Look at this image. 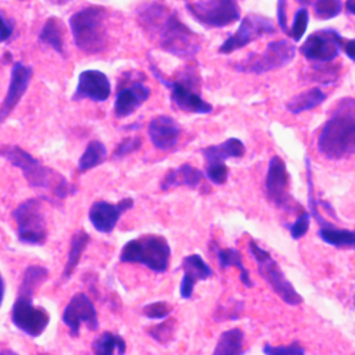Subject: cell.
<instances>
[{
  "label": "cell",
  "mask_w": 355,
  "mask_h": 355,
  "mask_svg": "<svg viewBox=\"0 0 355 355\" xmlns=\"http://www.w3.org/2000/svg\"><path fill=\"white\" fill-rule=\"evenodd\" d=\"M0 155L22 171L31 187L49 190L57 200H64L71 193L69 184L62 175L43 165L19 146H1Z\"/></svg>",
  "instance_id": "cell-3"
},
{
  "label": "cell",
  "mask_w": 355,
  "mask_h": 355,
  "mask_svg": "<svg viewBox=\"0 0 355 355\" xmlns=\"http://www.w3.org/2000/svg\"><path fill=\"white\" fill-rule=\"evenodd\" d=\"M295 44L288 39H277L269 42L266 49L258 53H250L245 58L233 64V68L243 73L262 75L288 65L295 57Z\"/></svg>",
  "instance_id": "cell-8"
},
{
  "label": "cell",
  "mask_w": 355,
  "mask_h": 355,
  "mask_svg": "<svg viewBox=\"0 0 355 355\" xmlns=\"http://www.w3.org/2000/svg\"><path fill=\"white\" fill-rule=\"evenodd\" d=\"M323 64L327 62H313L312 64V69H313V80H318L322 85H330L333 83L337 76H338V69L333 68L330 65V68H326Z\"/></svg>",
  "instance_id": "cell-39"
},
{
  "label": "cell",
  "mask_w": 355,
  "mask_h": 355,
  "mask_svg": "<svg viewBox=\"0 0 355 355\" xmlns=\"http://www.w3.org/2000/svg\"><path fill=\"white\" fill-rule=\"evenodd\" d=\"M175 331V320L166 319L165 322H161L159 324H155L148 329V334L159 344H166L172 340Z\"/></svg>",
  "instance_id": "cell-35"
},
{
  "label": "cell",
  "mask_w": 355,
  "mask_h": 355,
  "mask_svg": "<svg viewBox=\"0 0 355 355\" xmlns=\"http://www.w3.org/2000/svg\"><path fill=\"white\" fill-rule=\"evenodd\" d=\"M171 306L164 302V301H157V302H151L146 306H143L141 309V313L147 318V319H157V320H161V319H165L169 313H171Z\"/></svg>",
  "instance_id": "cell-40"
},
{
  "label": "cell",
  "mask_w": 355,
  "mask_h": 355,
  "mask_svg": "<svg viewBox=\"0 0 355 355\" xmlns=\"http://www.w3.org/2000/svg\"><path fill=\"white\" fill-rule=\"evenodd\" d=\"M14 19L4 15V12L0 10V43L7 42L14 32Z\"/></svg>",
  "instance_id": "cell-41"
},
{
  "label": "cell",
  "mask_w": 355,
  "mask_h": 355,
  "mask_svg": "<svg viewBox=\"0 0 355 355\" xmlns=\"http://www.w3.org/2000/svg\"><path fill=\"white\" fill-rule=\"evenodd\" d=\"M141 146V139L139 136H129L125 137L123 140L119 141V144L116 146V148L112 153V159H121L132 153H135L136 150H139Z\"/></svg>",
  "instance_id": "cell-38"
},
{
  "label": "cell",
  "mask_w": 355,
  "mask_h": 355,
  "mask_svg": "<svg viewBox=\"0 0 355 355\" xmlns=\"http://www.w3.org/2000/svg\"><path fill=\"white\" fill-rule=\"evenodd\" d=\"M150 68L157 78L158 82H161L168 90L171 101L182 111L191 112V114H211L212 105L205 101L197 86V76L191 69H187L183 72V75L178 79H166L158 69L157 65L150 61Z\"/></svg>",
  "instance_id": "cell-6"
},
{
  "label": "cell",
  "mask_w": 355,
  "mask_h": 355,
  "mask_svg": "<svg viewBox=\"0 0 355 355\" xmlns=\"http://www.w3.org/2000/svg\"><path fill=\"white\" fill-rule=\"evenodd\" d=\"M354 305H355V295H354Z\"/></svg>",
  "instance_id": "cell-48"
},
{
  "label": "cell",
  "mask_w": 355,
  "mask_h": 355,
  "mask_svg": "<svg viewBox=\"0 0 355 355\" xmlns=\"http://www.w3.org/2000/svg\"><path fill=\"white\" fill-rule=\"evenodd\" d=\"M33 294L18 291L11 309L12 324L29 337H39L47 327L50 316L43 306L32 304Z\"/></svg>",
  "instance_id": "cell-13"
},
{
  "label": "cell",
  "mask_w": 355,
  "mask_h": 355,
  "mask_svg": "<svg viewBox=\"0 0 355 355\" xmlns=\"http://www.w3.org/2000/svg\"><path fill=\"white\" fill-rule=\"evenodd\" d=\"M326 98H327V94L320 87H312L291 97L284 107L290 114L298 115L319 107L326 101Z\"/></svg>",
  "instance_id": "cell-24"
},
{
  "label": "cell",
  "mask_w": 355,
  "mask_h": 355,
  "mask_svg": "<svg viewBox=\"0 0 355 355\" xmlns=\"http://www.w3.org/2000/svg\"><path fill=\"white\" fill-rule=\"evenodd\" d=\"M39 42L47 47H51L60 55H65L62 22L55 17L47 18L39 32Z\"/></svg>",
  "instance_id": "cell-25"
},
{
  "label": "cell",
  "mask_w": 355,
  "mask_h": 355,
  "mask_svg": "<svg viewBox=\"0 0 355 355\" xmlns=\"http://www.w3.org/2000/svg\"><path fill=\"white\" fill-rule=\"evenodd\" d=\"M244 333L239 327L229 329L223 331L216 343L214 349L215 355H240L243 354Z\"/></svg>",
  "instance_id": "cell-29"
},
{
  "label": "cell",
  "mask_w": 355,
  "mask_h": 355,
  "mask_svg": "<svg viewBox=\"0 0 355 355\" xmlns=\"http://www.w3.org/2000/svg\"><path fill=\"white\" fill-rule=\"evenodd\" d=\"M47 277H49L47 268H44L42 265H29L25 268V270L22 273V279H21L18 291L35 295L36 290L47 280Z\"/></svg>",
  "instance_id": "cell-32"
},
{
  "label": "cell",
  "mask_w": 355,
  "mask_h": 355,
  "mask_svg": "<svg viewBox=\"0 0 355 355\" xmlns=\"http://www.w3.org/2000/svg\"><path fill=\"white\" fill-rule=\"evenodd\" d=\"M287 0H277L276 3V17L279 28L287 35L288 33V22H287Z\"/></svg>",
  "instance_id": "cell-42"
},
{
  "label": "cell",
  "mask_w": 355,
  "mask_h": 355,
  "mask_svg": "<svg viewBox=\"0 0 355 355\" xmlns=\"http://www.w3.org/2000/svg\"><path fill=\"white\" fill-rule=\"evenodd\" d=\"M50 3H53V4H57V6H62V4H67V3H69L71 0H49Z\"/></svg>",
  "instance_id": "cell-46"
},
{
  "label": "cell",
  "mask_w": 355,
  "mask_h": 355,
  "mask_svg": "<svg viewBox=\"0 0 355 355\" xmlns=\"http://www.w3.org/2000/svg\"><path fill=\"white\" fill-rule=\"evenodd\" d=\"M150 97V89L140 80H135L126 86H122L114 101V114L118 118L132 115L147 98Z\"/></svg>",
  "instance_id": "cell-22"
},
{
  "label": "cell",
  "mask_w": 355,
  "mask_h": 355,
  "mask_svg": "<svg viewBox=\"0 0 355 355\" xmlns=\"http://www.w3.org/2000/svg\"><path fill=\"white\" fill-rule=\"evenodd\" d=\"M311 3L319 19H331L343 11V0H312Z\"/></svg>",
  "instance_id": "cell-33"
},
{
  "label": "cell",
  "mask_w": 355,
  "mask_h": 355,
  "mask_svg": "<svg viewBox=\"0 0 355 355\" xmlns=\"http://www.w3.org/2000/svg\"><path fill=\"white\" fill-rule=\"evenodd\" d=\"M248 251L257 262L259 276L269 284L272 291L280 297V300L288 305H300L304 300L302 295L295 290L293 283L286 277L277 261L270 255L269 251L262 248L257 241H248Z\"/></svg>",
  "instance_id": "cell-7"
},
{
  "label": "cell",
  "mask_w": 355,
  "mask_h": 355,
  "mask_svg": "<svg viewBox=\"0 0 355 355\" xmlns=\"http://www.w3.org/2000/svg\"><path fill=\"white\" fill-rule=\"evenodd\" d=\"M182 129L179 123L168 115H157L148 123V136L153 146L161 151L173 150L178 146Z\"/></svg>",
  "instance_id": "cell-20"
},
{
  "label": "cell",
  "mask_w": 355,
  "mask_h": 355,
  "mask_svg": "<svg viewBox=\"0 0 355 355\" xmlns=\"http://www.w3.org/2000/svg\"><path fill=\"white\" fill-rule=\"evenodd\" d=\"M107 158V148L105 146L98 140H92L86 146V150L80 155L78 161V169L79 172H87L100 164H103Z\"/></svg>",
  "instance_id": "cell-30"
},
{
  "label": "cell",
  "mask_w": 355,
  "mask_h": 355,
  "mask_svg": "<svg viewBox=\"0 0 355 355\" xmlns=\"http://www.w3.org/2000/svg\"><path fill=\"white\" fill-rule=\"evenodd\" d=\"M32 78V67L26 65L21 61L14 62L11 68V76H10V85L7 89V94L0 105V126L8 115L14 111V108L18 105L19 100L28 90V86L31 83Z\"/></svg>",
  "instance_id": "cell-18"
},
{
  "label": "cell",
  "mask_w": 355,
  "mask_h": 355,
  "mask_svg": "<svg viewBox=\"0 0 355 355\" xmlns=\"http://www.w3.org/2000/svg\"><path fill=\"white\" fill-rule=\"evenodd\" d=\"M89 241H90V236L83 229H79L72 234L71 247H69V252H68V257H67V263H65V268H64V272H62L64 279H69L72 276V273H73L75 268L78 266V263L80 261V257H82L83 251L86 250Z\"/></svg>",
  "instance_id": "cell-28"
},
{
  "label": "cell",
  "mask_w": 355,
  "mask_h": 355,
  "mask_svg": "<svg viewBox=\"0 0 355 355\" xmlns=\"http://www.w3.org/2000/svg\"><path fill=\"white\" fill-rule=\"evenodd\" d=\"M343 36L333 28L311 33L300 47V53L311 62H331L341 51Z\"/></svg>",
  "instance_id": "cell-15"
},
{
  "label": "cell",
  "mask_w": 355,
  "mask_h": 355,
  "mask_svg": "<svg viewBox=\"0 0 355 355\" xmlns=\"http://www.w3.org/2000/svg\"><path fill=\"white\" fill-rule=\"evenodd\" d=\"M308 21H309V12L306 10V7H300L293 18V24L288 28V33L287 36H290L293 39V42H300L304 36V33L306 32L308 28Z\"/></svg>",
  "instance_id": "cell-34"
},
{
  "label": "cell",
  "mask_w": 355,
  "mask_h": 355,
  "mask_svg": "<svg viewBox=\"0 0 355 355\" xmlns=\"http://www.w3.org/2000/svg\"><path fill=\"white\" fill-rule=\"evenodd\" d=\"M132 207H133V198L130 197L122 198L116 204L98 200L92 204L89 209V219L97 232L108 234L114 230L119 218Z\"/></svg>",
  "instance_id": "cell-17"
},
{
  "label": "cell",
  "mask_w": 355,
  "mask_h": 355,
  "mask_svg": "<svg viewBox=\"0 0 355 355\" xmlns=\"http://www.w3.org/2000/svg\"><path fill=\"white\" fill-rule=\"evenodd\" d=\"M311 214L309 211H301L297 216V219L288 225V232L291 239L300 240L302 239L308 230H309V223H311Z\"/></svg>",
  "instance_id": "cell-36"
},
{
  "label": "cell",
  "mask_w": 355,
  "mask_h": 355,
  "mask_svg": "<svg viewBox=\"0 0 355 355\" xmlns=\"http://www.w3.org/2000/svg\"><path fill=\"white\" fill-rule=\"evenodd\" d=\"M341 51L345 53V55L355 62V37L354 39H347L343 36L341 42Z\"/></svg>",
  "instance_id": "cell-43"
},
{
  "label": "cell",
  "mask_w": 355,
  "mask_h": 355,
  "mask_svg": "<svg viewBox=\"0 0 355 355\" xmlns=\"http://www.w3.org/2000/svg\"><path fill=\"white\" fill-rule=\"evenodd\" d=\"M345 11L351 15H355V0H345Z\"/></svg>",
  "instance_id": "cell-44"
},
{
  "label": "cell",
  "mask_w": 355,
  "mask_h": 355,
  "mask_svg": "<svg viewBox=\"0 0 355 355\" xmlns=\"http://www.w3.org/2000/svg\"><path fill=\"white\" fill-rule=\"evenodd\" d=\"M318 236L326 244L336 248H349L355 251V230L337 227L333 223L319 227Z\"/></svg>",
  "instance_id": "cell-26"
},
{
  "label": "cell",
  "mask_w": 355,
  "mask_h": 355,
  "mask_svg": "<svg viewBox=\"0 0 355 355\" xmlns=\"http://www.w3.org/2000/svg\"><path fill=\"white\" fill-rule=\"evenodd\" d=\"M62 322L69 329V334L72 337L79 336L82 324H86L89 330L98 329L97 311L86 293H76L69 300L62 312Z\"/></svg>",
  "instance_id": "cell-16"
},
{
  "label": "cell",
  "mask_w": 355,
  "mask_h": 355,
  "mask_svg": "<svg viewBox=\"0 0 355 355\" xmlns=\"http://www.w3.org/2000/svg\"><path fill=\"white\" fill-rule=\"evenodd\" d=\"M180 269L183 270V277L180 282V297L190 300L194 291V286L198 282L207 280L212 276L211 266L202 259L200 254H190L183 258Z\"/></svg>",
  "instance_id": "cell-21"
},
{
  "label": "cell",
  "mask_w": 355,
  "mask_h": 355,
  "mask_svg": "<svg viewBox=\"0 0 355 355\" xmlns=\"http://www.w3.org/2000/svg\"><path fill=\"white\" fill-rule=\"evenodd\" d=\"M108 12L101 6H87L69 17L73 43L85 54H98L105 50Z\"/></svg>",
  "instance_id": "cell-4"
},
{
  "label": "cell",
  "mask_w": 355,
  "mask_h": 355,
  "mask_svg": "<svg viewBox=\"0 0 355 355\" xmlns=\"http://www.w3.org/2000/svg\"><path fill=\"white\" fill-rule=\"evenodd\" d=\"M92 348L98 355H122L126 351V343L119 334H115L112 331H104L93 341Z\"/></svg>",
  "instance_id": "cell-31"
},
{
  "label": "cell",
  "mask_w": 355,
  "mask_h": 355,
  "mask_svg": "<svg viewBox=\"0 0 355 355\" xmlns=\"http://www.w3.org/2000/svg\"><path fill=\"white\" fill-rule=\"evenodd\" d=\"M288 182L290 175L287 172L286 162L279 155H273L268 164L263 187L266 198L275 207L284 211H293L295 208L294 198L288 191Z\"/></svg>",
  "instance_id": "cell-14"
},
{
  "label": "cell",
  "mask_w": 355,
  "mask_h": 355,
  "mask_svg": "<svg viewBox=\"0 0 355 355\" xmlns=\"http://www.w3.org/2000/svg\"><path fill=\"white\" fill-rule=\"evenodd\" d=\"M171 247L165 237L144 234L129 240L121 250L119 259L125 263H140L155 273L166 272L169 266Z\"/></svg>",
  "instance_id": "cell-5"
},
{
  "label": "cell",
  "mask_w": 355,
  "mask_h": 355,
  "mask_svg": "<svg viewBox=\"0 0 355 355\" xmlns=\"http://www.w3.org/2000/svg\"><path fill=\"white\" fill-rule=\"evenodd\" d=\"M204 178V173L190 164H183L176 169H171L161 182V190H169L173 187L186 186L189 189H197Z\"/></svg>",
  "instance_id": "cell-23"
},
{
  "label": "cell",
  "mask_w": 355,
  "mask_h": 355,
  "mask_svg": "<svg viewBox=\"0 0 355 355\" xmlns=\"http://www.w3.org/2000/svg\"><path fill=\"white\" fill-rule=\"evenodd\" d=\"M263 354L266 355H304L305 349L301 347L298 341H294L288 345H273L266 343L262 347Z\"/></svg>",
  "instance_id": "cell-37"
},
{
  "label": "cell",
  "mask_w": 355,
  "mask_h": 355,
  "mask_svg": "<svg viewBox=\"0 0 355 355\" xmlns=\"http://www.w3.org/2000/svg\"><path fill=\"white\" fill-rule=\"evenodd\" d=\"M298 3H301V4H306V3H311L312 0H297Z\"/></svg>",
  "instance_id": "cell-47"
},
{
  "label": "cell",
  "mask_w": 355,
  "mask_h": 355,
  "mask_svg": "<svg viewBox=\"0 0 355 355\" xmlns=\"http://www.w3.org/2000/svg\"><path fill=\"white\" fill-rule=\"evenodd\" d=\"M3 297H4V280H3V277L0 275V305L3 302Z\"/></svg>",
  "instance_id": "cell-45"
},
{
  "label": "cell",
  "mask_w": 355,
  "mask_h": 355,
  "mask_svg": "<svg viewBox=\"0 0 355 355\" xmlns=\"http://www.w3.org/2000/svg\"><path fill=\"white\" fill-rule=\"evenodd\" d=\"M216 258L220 269H226L229 266H234L240 272V282L245 288H251L254 286V282L250 277L248 269L243 263V257L239 250L236 248H218L216 250Z\"/></svg>",
  "instance_id": "cell-27"
},
{
  "label": "cell",
  "mask_w": 355,
  "mask_h": 355,
  "mask_svg": "<svg viewBox=\"0 0 355 355\" xmlns=\"http://www.w3.org/2000/svg\"><path fill=\"white\" fill-rule=\"evenodd\" d=\"M111 94V83L105 73L97 69H86L79 73L75 93L72 94L73 101L89 98L96 103L105 101Z\"/></svg>",
  "instance_id": "cell-19"
},
{
  "label": "cell",
  "mask_w": 355,
  "mask_h": 355,
  "mask_svg": "<svg viewBox=\"0 0 355 355\" xmlns=\"http://www.w3.org/2000/svg\"><path fill=\"white\" fill-rule=\"evenodd\" d=\"M276 26L270 18L261 14H247L241 21L234 33H232L218 49L222 54H230L236 50H240L250 44L254 40H258L263 36L273 35Z\"/></svg>",
  "instance_id": "cell-12"
},
{
  "label": "cell",
  "mask_w": 355,
  "mask_h": 355,
  "mask_svg": "<svg viewBox=\"0 0 355 355\" xmlns=\"http://www.w3.org/2000/svg\"><path fill=\"white\" fill-rule=\"evenodd\" d=\"M12 216L21 243L29 245L44 244L47 239V222L40 198L25 200L12 211Z\"/></svg>",
  "instance_id": "cell-9"
},
{
  "label": "cell",
  "mask_w": 355,
  "mask_h": 355,
  "mask_svg": "<svg viewBox=\"0 0 355 355\" xmlns=\"http://www.w3.org/2000/svg\"><path fill=\"white\" fill-rule=\"evenodd\" d=\"M316 150L330 161L355 154V98H341L319 130Z\"/></svg>",
  "instance_id": "cell-2"
},
{
  "label": "cell",
  "mask_w": 355,
  "mask_h": 355,
  "mask_svg": "<svg viewBox=\"0 0 355 355\" xmlns=\"http://www.w3.org/2000/svg\"><path fill=\"white\" fill-rule=\"evenodd\" d=\"M245 153L244 143L237 137H229L219 144H212L201 148V154L205 159V176L207 179L220 186L229 178V168L226 159L241 158Z\"/></svg>",
  "instance_id": "cell-11"
},
{
  "label": "cell",
  "mask_w": 355,
  "mask_h": 355,
  "mask_svg": "<svg viewBox=\"0 0 355 355\" xmlns=\"http://www.w3.org/2000/svg\"><path fill=\"white\" fill-rule=\"evenodd\" d=\"M137 21L158 47L178 58H193L201 49V40L173 10L158 1H147L137 7Z\"/></svg>",
  "instance_id": "cell-1"
},
{
  "label": "cell",
  "mask_w": 355,
  "mask_h": 355,
  "mask_svg": "<svg viewBox=\"0 0 355 355\" xmlns=\"http://www.w3.org/2000/svg\"><path fill=\"white\" fill-rule=\"evenodd\" d=\"M190 15L207 28H225L240 18V7L236 0H184Z\"/></svg>",
  "instance_id": "cell-10"
}]
</instances>
